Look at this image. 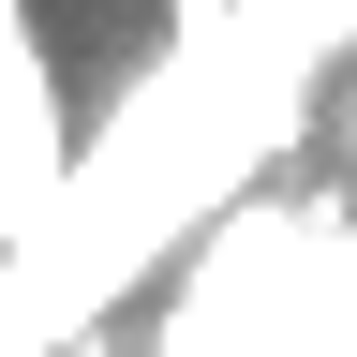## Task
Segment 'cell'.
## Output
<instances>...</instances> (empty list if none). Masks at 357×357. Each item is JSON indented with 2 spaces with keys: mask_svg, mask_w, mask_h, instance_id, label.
Returning <instances> with one entry per match:
<instances>
[{
  "mask_svg": "<svg viewBox=\"0 0 357 357\" xmlns=\"http://www.w3.org/2000/svg\"><path fill=\"white\" fill-rule=\"evenodd\" d=\"M75 223V134H60V89H45V45H30V0H0V253H45Z\"/></svg>",
  "mask_w": 357,
  "mask_h": 357,
  "instance_id": "obj_1",
  "label": "cell"
},
{
  "mask_svg": "<svg viewBox=\"0 0 357 357\" xmlns=\"http://www.w3.org/2000/svg\"><path fill=\"white\" fill-rule=\"evenodd\" d=\"M223 15H238V0H178V60H208V45H223Z\"/></svg>",
  "mask_w": 357,
  "mask_h": 357,
  "instance_id": "obj_2",
  "label": "cell"
}]
</instances>
